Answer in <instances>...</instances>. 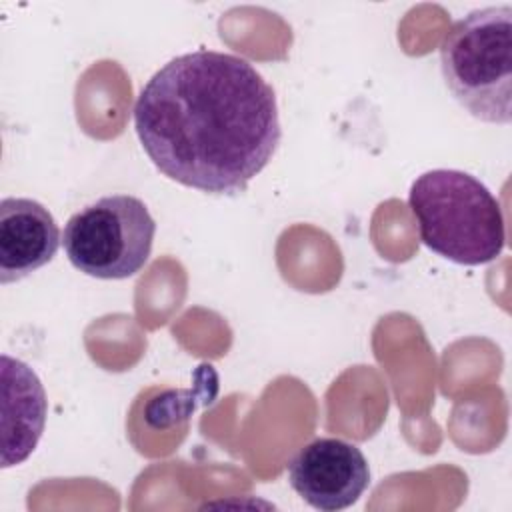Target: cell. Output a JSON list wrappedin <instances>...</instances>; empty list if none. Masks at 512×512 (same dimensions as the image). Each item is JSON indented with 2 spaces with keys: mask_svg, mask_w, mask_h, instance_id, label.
Wrapping results in <instances>:
<instances>
[{
  "mask_svg": "<svg viewBox=\"0 0 512 512\" xmlns=\"http://www.w3.org/2000/svg\"><path fill=\"white\" fill-rule=\"evenodd\" d=\"M408 204L424 246L446 260L478 266L504 250L502 208L468 172L436 168L420 174L410 186Z\"/></svg>",
  "mask_w": 512,
  "mask_h": 512,
  "instance_id": "7a4b0ae2",
  "label": "cell"
},
{
  "mask_svg": "<svg viewBox=\"0 0 512 512\" xmlns=\"http://www.w3.org/2000/svg\"><path fill=\"white\" fill-rule=\"evenodd\" d=\"M440 68L454 100L490 124L512 120V8L472 10L440 44Z\"/></svg>",
  "mask_w": 512,
  "mask_h": 512,
  "instance_id": "3957f363",
  "label": "cell"
},
{
  "mask_svg": "<svg viewBox=\"0 0 512 512\" xmlns=\"http://www.w3.org/2000/svg\"><path fill=\"white\" fill-rule=\"evenodd\" d=\"M292 490L316 510L352 506L370 484L368 460L356 444L342 438H316L288 462Z\"/></svg>",
  "mask_w": 512,
  "mask_h": 512,
  "instance_id": "5b68a950",
  "label": "cell"
},
{
  "mask_svg": "<svg viewBox=\"0 0 512 512\" xmlns=\"http://www.w3.org/2000/svg\"><path fill=\"white\" fill-rule=\"evenodd\" d=\"M156 222L132 194H108L72 214L62 244L70 264L100 280L140 272L152 252Z\"/></svg>",
  "mask_w": 512,
  "mask_h": 512,
  "instance_id": "277c9868",
  "label": "cell"
},
{
  "mask_svg": "<svg viewBox=\"0 0 512 512\" xmlns=\"http://www.w3.org/2000/svg\"><path fill=\"white\" fill-rule=\"evenodd\" d=\"M62 238L50 210L32 198L0 202V282H18L46 266Z\"/></svg>",
  "mask_w": 512,
  "mask_h": 512,
  "instance_id": "8992f818",
  "label": "cell"
},
{
  "mask_svg": "<svg viewBox=\"0 0 512 512\" xmlns=\"http://www.w3.org/2000/svg\"><path fill=\"white\" fill-rule=\"evenodd\" d=\"M2 468L24 462L36 448L46 422V394L36 372L2 354Z\"/></svg>",
  "mask_w": 512,
  "mask_h": 512,
  "instance_id": "52a82bcc",
  "label": "cell"
},
{
  "mask_svg": "<svg viewBox=\"0 0 512 512\" xmlns=\"http://www.w3.org/2000/svg\"><path fill=\"white\" fill-rule=\"evenodd\" d=\"M134 128L152 164L208 194H236L272 160L280 138L276 94L236 54L194 50L142 86Z\"/></svg>",
  "mask_w": 512,
  "mask_h": 512,
  "instance_id": "6da1fadb",
  "label": "cell"
}]
</instances>
